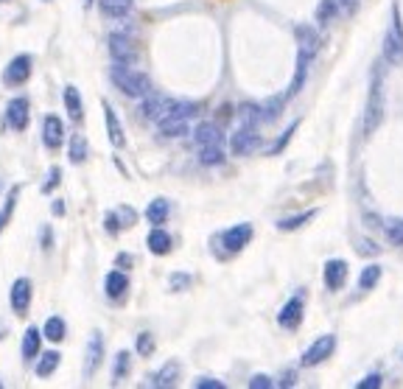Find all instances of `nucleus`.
<instances>
[{
	"instance_id": "obj_54",
	"label": "nucleus",
	"mask_w": 403,
	"mask_h": 389,
	"mask_svg": "<svg viewBox=\"0 0 403 389\" xmlns=\"http://www.w3.org/2000/svg\"><path fill=\"white\" fill-rule=\"evenodd\" d=\"M336 3H339V8H347V11H350V8H356L359 0H336Z\"/></svg>"
},
{
	"instance_id": "obj_9",
	"label": "nucleus",
	"mask_w": 403,
	"mask_h": 389,
	"mask_svg": "<svg viewBox=\"0 0 403 389\" xmlns=\"http://www.w3.org/2000/svg\"><path fill=\"white\" fill-rule=\"evenodd\" d=\"M303 313H306V297H303V292H300V294H294V297L280 309L277 325L286 328V330H297L300 322H303Z\"/></svg>"
},
{
	"instance_id": "obj_33",
	"label": "nucleus",
	"mask_w": 403,
	"mask_h": 389,
	"mask_svg": "<svg viewBox=\"0 0 403 389\" xmlns=\"http://www.w3.org/2000/svg\"><path fill=\"white\" fill-rule=\"evenodd\" d=\"M239 121H241V126H260L263 124V115H260V104H241L239 107Z\"/></svg>"
},
{
	"instance_id": "obj_1",
	"label": "nucleus",
	"mask_w": 403,
	"mask_h": 389,
	"mask_svg": "<svg viewBox=\"0 0 403 389\" xmlns=\"http://www.w3.org/2000/svg\"><path fill=\"white\" fill-rule=\"evenodd\" d=\"M193 143L199 152L202 165H222L224 162V140H222V129L213 121H202L193 126Z\"/></svg>"
},
{
	"instance_id": "obj_32",
	"label": "nucleus",
	"mask_w": 403,
	"mask_h": 389,
	"mask_svg": "<svg viewBox=\"0 0 403 389\" xmlns=\"http://www.w3.org/2000/svg\"><path fill=\"white\" fill-rule=\"evenodd\" d=\"M160 135L162 138H182V135H188V121H182V118H162L160 124Z\"/></svg>"
},
{
	"instance_id": "obj_49",
	"label": "nucleus",
	"mask_w": 403,
	"mask_h": 389,
	"mask_svg": "<svg viewBox=\"0 0 403 389\" xmlns=\"http://www.w3.org/2000/svg\"><path fill=\"white\" fill-rule=\"evenodd\" d=\"M188 283H191L188 275H174V277H171V289H185Z\"/></svg>"
},
{
	"instance_id": "obj_44",
	"label": "nucleus",
	"mask_w": 403,
	"mask_h": 389,
	"mask_svg": "<svg viewBox=\"0 0 403 389\" xmlns=\"http://www.w3.org/2000/svg\"><path fill=\"white\" fill-rule=\"evenodd\" d=\"M193 387H196V389H224L227 384H224V381H219V378L202 376V378H196V381H193Z\"/></svg>"
},
{
	"instance_id": "obj_53",
	"label": "nucleus",
	"mask_w": 403,
	"mask_h": 389,
	"mask_svg": "<svg viewBox=\"0 0 403 389\" xmlns=\"http://www.w3.org/2000/svg\"><path fill=\"white\" fill-rule=\"evenodd\" d=\"M230 115H233V112H230V107H222V109H219V121H222V124H224V121H230Z\"/></svg>"
},
{
	"instance_id": "obj_50",
	"label": "nucleus",
	"mask_w": 403,
	"mask_h": 389,
	"mask_svg": "<svg viewBox=\"0 0 403 389\" xmlns=\"http://www.w3.org/2000/svg\"><path fill=\"white\" fill-rule=\"evenodd\" d=\"M51 213H54V216H65V202H62V199H54Z\"/></svg>"
},
{
	"instance_id": "obj_42",
	"label": "nucleus",
	"mask_w": 403,
	"mask_h": 389,
	"mask_svg": "<svg viewBox=\"0 0 403 389\" xmlns=\"http://www.w3.org/2000/svg\"><path fill=\"white\" fill-rule=\"evenodd\" d=\"M387 235L395 246H403V222H390L387 225Z\"/></svg>"
},
{
	"instance_id": "obj_6",
	"label": "nucleus",
	"mask_w": 403,
	"mask_h": 389,
	"mask_svg": "<svg viewBox=\"0 0 403 389\" xmlns=\"http://www.w3.org/2000/svg\"><path fill=\"white\" fill-rule=\"evenodd\" d=\"M31 71H34V59H31L28 54H20V56H14V59L6 65L3 81H6L8 87H20V84H25V81L31 78Z\"/></svg>"
},
{
	"instance_id": "obj_48",
	"label": "nucleus",
	"mask_w": 403,
	"mask_h": 389,
	"mask_svg": "<svg viewBox=\"0 0 403 389\" xmlns=\"http://www.w3.org/2000/svg\"><path fill=\"white\" fill-rule=\"evenodd\" d=\"M378 249H381V246H375V244L367 241V238L359 241V252H361V255H378Z\"/></svg>"
},
{
	"instance_id": "obj_25",
	"label": "nucleus",
	"mask_w": 403,
	"mask_h": 389,
	"mask_svg": "<svg viewBox=\"0 0 403 389\" xmlns=\"http://www.w3.org/2000/svg\"><path fill=\"white\" fill-rule=\"evenodd\" d=\"M42 336H45L48 342H54V345L65 342V336H68V325H65V319H62V316H48V319H45V325H42Z\"/></svg>"
},
{
	"instance_id": "obj_12",
	"label": "nucleus",
	"mask_w": 403,
	"mask_h": 389,
	"mask_svg": "<svg viewBox=\"0 0 403 389\" xmlns=\"http://www.w3.org/2000/svg\"><path fill=\"white\" fill-rule=\"evenodd\" d=\"M311 59H314V54H308V51H300V48H297V71H294V78H291L289 90L283 92L289 101H291V98H297V95H300V90L306 87V81H308V68H311Z\"/></svg>"
},
{
	"instance_id": "obj_52",
	"label": "nucleus",
	"mask_w": 403,
	"mask_h": 389,
	"mask_svg": "<svg viewBox=\"0 0 403 389\" xmlns=\"http://www.w3.org/2000/svg\"><path fill=\"white\" fill-rule=\"evenodd\" d=\"M40 238H42V244H45V249H51V227H45V230L40 233Z\"/></svg>"
},
{
	"instance_id": "obj_31",
	"label": "nucleus",
	"mask_w": 403,
	"mask_h": 389,
	"mask_svg": "<svg viewBox=\"0 0 403 389\" xmlns=\"http://www.w3.org/2000/svg\"><path fill=\"white\" fill-rule=\"evenodd\" d=\"M90 155V143H87V138L84 135H71V146H68V157H71V162L73 165H81L84 160Z\"/></svg>"
},
{
	"instance_id": "obj_43",
	"label": "nucleus",
	"mask_w": 403,
	"mask_h": 389,
	"mask_svg": "<svg viewBox=\"0 0 403 389\" xmlns=\"http://www.w3.org/2000/svg\"><path fill=\"white\" fill-rule=\"evenodd\" d=\"M381 384H384L381 373H370V376H364V378L356 384V389H378Z\"/></svg>"
},
{
	"instance_id": "obj_41",
	"label": "nucleus",
	"mask_w": 403,
	"mask_h": 389,
	"mask_svg": "<svg viewBox=\"0 0 403 389\" xmlns=\"http://www.w3.org/2000/svg\"><path fill=\"white\" fill-rule=\"evenodd\" d=\"M17 193H20V188H11V193H8V199H6V208H3V213H0V233H3V225L8 222V216H11V210H14Z\"/></svg>"
},
{
	"instance_id": "obj_27",
	"label": "nucleus",
	"mask_w": 403,
	"mask_h": 389,
	"mask_svg": "<svg viewBox=\"0 0 403 389\" xmlns=\"http://www.w3.org/2000/svg\"><path fill=\"white\" fill-rule=\"evenodd\" d=\"M168 213H171L168 199H155V202H149V208H146V222H149L152 227H160V225H165Z\"/></svg>"
},
{
	"instance_id": "obj_46",
	"label": "nucleus",
	"mask_w": 403,
	"mask_h": 389,
	"mask_svg": "<svg viewBox=\"0 0 403 389\" xmlns=\"http://www.w3.org/2000/svg\"><path fill=\"white\" fill-rule=\"evenodd\" d=\"M272 387H275V381L269 376H263V373H258V376L249 378V389H272Z\"/></svg>"
},
{
	"instance_id": "obj_51",
	"label": "nucleus",
	"mask_w": 403,
	"mask_h": 389,
	"mask_svg": "<svg viewBox=\"0 0 403 389\" xmlns=\"http://www.w3.org/2000/svg\"><path fill=\"white\" fill-rule=\"evenodd\" d=\"M132 263H135L132 255H118V266H132Z\"/></svg>"
},
{
	"instance_id": "obj_4",
	"label": "nucleus",
	"mask_w": 403,
	"mask_h": 389,
	"mask_svg": "<svg viewBox=\"0 0 403 389\" xmlns=\"http://www.w3.org/2000/svg\"><path fill=\"white\" fill-rule=\"evenodd\" d=\"M384 59L392 62V65H401L403 62V25L398 8H392V25H390V31L384 37Z\"/></svg>"
},
{
	"instance_id": "obj_35",
	"label": "nucleus",
	"mask_w": 403,
	"mask_h": 389,
	"mask_svg": "<svg viewBox=\"0 0 403 389\" xmlns=\"http://www.w3.org/2000/svg\"><path fill=\"white\" fill-rule=\"evenodd\" d=\"M196 112H199V107H196V104H191V101H171V104H168V115H171V118L191 121ZM168 115H165V118H168Z\"/></svg>"
},
{
	"instance_id": "obj_26",
	"label": "nucleus",
	"mask_w": 403,
	"mask_h": 389,
	"mask_svg": "<svg viewBox=\"0 0 403 389\" xmlns=\"http://www.w3.org/2000/svg\"><path fill=\"white\" fill-rule=\"evenodd\" d=\"M95 3H98L101 14L109 17V20H121V17H126L129 8H132V0H95Z\"/></svg>"
},
{
	"instance_id": "obj_45",
	"label": "nucleus",
	"mask_w": 403,
	"mask_h": 389,
	"mask_svg": "<svg viewBox=\"0 0 403 389\" xmlns=\"http://www.w3.org/2000/svg\"><path fill=\"white\" fill-rule=\"evenodd\" d=\"M59 176H62V171H59V168L54 165V168L48 171V179L42 182V193H51V191H54V188L59 185Z\"/></svg>"
},
{
	"instance_id": "obj_21",
	"label": "nucleus",
	"mask_w": 403,
	"mask_h": 389,
	"mask_svg": "<svg viewBox=\"0 0 403 389\" xmlns=\"http://www.w3.org/2000/svg\"><path fill=\"white\" fill-rule=\"evenodd\" d=\"M23 359L25 361H31V359H37L40 356V350H42V330L40 328H25V333H23Z\"/></svg>"
},
{
	"instance_id": "obj_2",
	"label": "nucleus",
	"mask_w": 403,
	"mask_h": 389,
	"mask_svg": "<svg viewBox=\"0 0 403 389\" xmlns=\"http://www.w3.org/2000/svg\"><path fill=\"white\" fill-rule=\"evenodd\" d=\"M109 81L115 84V90H121L124 95L129 98H143L146 92H152V81L146 73L135 71L132 65H121V62H112L109 68Z\"/></svg>"
},
{
	"instance_id": "obj_16",
	"label": "nucleus",
	"mask_w": 403,
	"mask_h": 389,
	"mask_svg": "<svg viewBox=\"0 0 403 389\" xmlns=\"http://www.w3.org/2000/svg\"><path fill=\"white\" fill-rule=\"evenodd\" d=\"M101 359H104V336H101V330H92V336H90V342H87L84 373H87V376H95L98 367H101Z\"/></svg>"
},
{
	"instance_id": "obj_5",
	"label": "nucleus",
	"mask_w": 403,
	"mask_h": 389,
	"mask_svg": "<svg viewBox=\"0 0 403 389\" xmlns=\"http://www.w3.org/2000/svg\"><path fill=\"white\" fill-rule=\"evenodd\" d=\"M336 336L333 333H325L320 336L317 342H311V347L303 353V359H300V364L303 367H317V364H323L325 359H330L333 356V350H336Z\"/></svg>"
},
{
	"instance_id": "obj_22",
	"label": "nucleus",
	"mask_w": 403,
	"mask_h": 389,
	"mask_svg": "<svg viewBox=\"0 0 403 389\" xmlns=\"http://www.w3.org/2000/svg\"><path fill=\"white\" fill-rule=\"evenodd\" d=\"M126 289H129V277H126L124 272H109V275L104 277V292H107V297L118 300V297L126 294Z\"/></svg>"
},
{
	"instance_id": "obj_20",
	"label": "nucleus",
	"mask_w": 403,
	"mask_h": 389,
	"mask_svg": "<svg viewBox=\"0 0 403 389\" xmlns=\"http://www.w3.org/2000/svg\"><path fill=\"white\" fill-rule=\"evenodd\" d=\"M176 381H179V364H176V361H168V364H162L160 370L149 378V387L168 389V387H176Z\"/></svg>"
},
{
	"instance_id": "obj_47",
	"label": "nucleus",
	"mask_w": 403,
	"mask_h": 389,
	"mask_svg": "<svg viewBox=\"0 0 403 389\" xmlns=\"http://www.w3.org/2000/svg\"><path fill=\"white\" fill-rule=\"evenodd\" d=\"M294 384H297V373H294V370H286V373L280 376V381H277V387H283V389L294 387Z\"/></svg>"
},
{
	"instance_id": "obj_7",
	"label": "nucleus",
	"mask_w": 403,
	"mask_h": 389,
	"mask_svg": "<svg viewBox=\"0 0 403 389\" xmlns=\"http://www.w3.org/2000/svg\"><path fill=\"white\" fill-rule=\"evenodd\" d=\"M260 146V132L258 126H239L236 135L230 138V149L236 157H249Z\"/></svg>"
},
{
	"instance_id": "obj_39",
	"label": "nucleus",
	"mask_w": 403,
	"mask_h": 389,
	"mask_svg": "<svg viewBox=\"0 0 403 389\" xmlns=\"http://www.w3.org/2000/svg\"><path fill=\"white\" fill-rule=\"evenodd\" d=\"M297 129H300V121H294V124H291V126H289V129H286V132H283V135H280V140H277V143H275V146H272V155H280V152H283V149H286V143H289V140H291V135H294V132H297Z\"/></svg>"
},
{
	"instance_id": "obj_40",
	"label": "nucleus",
	"mask_w": 403,
	"mask_h": 389,
	"mask_svg": "<svg viewBox=\"0 0 403 389\" xmlns=\"http://www.w3.org/2000/svg\"><path fill=\"white\" fill-rule=\"evenodd\" d=\"M138 353L140 356H152L155 353V336L152 333H140L138 336Z\"/></svg>"
},
{
	"instance_id": "obj_29",
	"label": "nucleus",
	"mask_w": 403,
	"mask_h": 389,
	"mask_svg": "<svg viewBox=\"0 0 403 389\" xmlns=\"http://www.w3.org/2000/svg\"><path fill=\"white\" fill-rule=\"evenodd\" d=\"M314 216H317V210H303V213H297V216H286V219L277 222V230H280V233H294V230H300L303 225H308Z\"/></svg>"
},
{
	"instance_id": "obj_24",
	"label": "nucleus",
	"mask_w": 403,
	"mask_h": 389,
	"mask_svg": "<svg viewBox=\"0 0 403 389\" xmlns=\"http://www.w3.org/2000/svg\"><path fill=\"white\" fill-rule=\"evenodd\" d=\"M62 98H65V109H68V118L79 124L81 118H84V107H81V92L76 90V87H73V84H68V87H65V92H62Z\"/></svg>"
},
{
	"instance_id": "obj_37",
	"label": "nucleus",
	"mask_w": 403,
	"mask_h": 389,
	"mask_svg": "<svg viewBox=\"0 0 403 389\" xmlns=\"http://www.w3.org/2000/svg\"><path fill=\"white\" fill-rule=\"evenodd\" d=\"M129 364H132V356H129L126 350H121V353L115 356V370H112V378H115V381H124V378H126V373H129Z\"/></svg>"
},
{
	"instance_id": "obj_55",
	"label": "nucleus",
	"mask_w": 403,
	"mask_h": 389,
	"mask_svg": "<svg viewBox=\"0 0 403 389\" xmlns=\"http://www.w3.org/2000/svg\"><path fill=\"white\" fill-rule=\"evenodd\" d=\"M90 3H92V0H84V6H90Z\"/></svg>"
},
{
	"instance_id": "obj_8",
	"label": "nucleus",
	"mask_w": 403,
	"mask_h": 389,
	"mask_svg": "<svg viewBox=\"0 0 403 389\" xmlns=\"http://www.w3.org/2000/svg\"><path fill=\"white\" fill-rule=\"evenodd\" d=\"M107 48H109V56L112 62H121V65H132L138 59V48L129 37L124 34H109L107 37Z\"/></svg>"
},
{
	"instance_id": "obj_18",
	"label": "nucleus",
	"mask_w": 403,
	"mask_h": 389,
	"mask_svg": "<svg viewBox=\"0 0 403 389\" xmlns=\"http://www.w3.org/2000/svg\"><path fill=\"white\" fill-rule=\"evenodd\" d=\"M104 126H107L109 143H112L115 149H124V146H126V135H124V126H121V121H118V112H115L109 104H104Z\"/></svg>"
},
{
	"instance_id": "obj_38",
	"label": "nucleus",
	"mask_w": 403,
	"mask_h": 389,
	"mask_svg": "<svg viewBox=\"0 0 403 389\" xmlns=\"http://www.w3.org/2000/svg\"><path fill=\"white\" fill-rule=\"evenodd\" d=\"M121 227H124V222H121L118 210H112V213H107V216H104V230H107L109 235H118L121 233Z\"/></svg>"
},
{
	"instance_id": "obj_28",
	"label": "nucleus",
	"mask_w": 403,
	"mask_h": 389,
	"mask_svg": "<svg viewBox=\"0 0 403 389\" xmlns=\"http://www.w3.org/2000/svg\"><path fill=\"white\" fill-rule=\"evenodd\" d=\"M286 95H275L269 98L266 104H260V115H263V124H275L280 115H283V107H286Z\"/></svg>"
},
{
	"instance_id": "obj_15",
	"label": "nucleus",
	"mask_w": 403,
	"mask_h": 389,
	"mask_svg": "<svg viewBox=\"0 0 403 389\" xmlns=\"http://www.w3.org/2000/svg\"><path fill=\"white\" fill-rule=\"evenodd\" d=\"M42 143L51 152H56L65 143V124L56 115H45V121H42Z\"/></svg>"
},
{
	"instance_id": "obj_10",
	"label": "nucleus",
	"mask_w": 403,
	"mask_h": 389,
	"mask_svg": "<svg viewBox=\"0 0 403 389\" xmlns=\"http://www.w3.org/2000/svg\"><path fill=\"white\" fill-rule=\"evenodd\" d=\"M28 118H31L28 98H23V95L11 98V101H8V107H6V124H8V129L23 132V129L28 126Z\"/></svg>"
},
{
	"instance_id": "obj_23",
	"label": "nucleus",
	"mask_w": 403,
	"mask_h": 389,
	"mask_svg": "<svg viewBox=\"0 0 403 389\" xmlns=\"http://www.w3.org/2000/svg\"><path fill=\"white\" fill-rule=\"evenodd\" d=\"M146 246H149V252H155V255H168L171 246H174V238L165 233L162 227H152V233L146 238Z\"/></svg>"
},
{
	"instance_id": "obj_11",
	"label": "nucleus",
	"mask_w": 403,
	"mask_h": 389,
	"mask_svg": "<svg viewBox=\"0 0 403 389\" xmlns=\"http://www.w3.org/2000/svg\"><path fill=\"white\" fill-rule=\"evenodd\" d=\"M168 98H162L160 92H146L143 101H140V118L143 121H152V124H160L162 118L168 115Z\"/></svg>"
},
{
	"instance_id": "obj_17",
	"label": "nucleus",
	"mask_w": 403,
	"mask_h": 389,
	"mask_svg": "<svg viewBox=\"0 0 403 389\" xmlns=\"http://www.w3.org/2000/svg\"><path fill=\"white\" fill-rule=\"evenodd\" d=\"M249 241H252V225H249V222L236 225V227L224 230V235H222V244H224L230 252H241Z\"/></svg>"
},
{
	"instance_id": "obj_13",
	"label": "nucleus",
	"mask_w": 403,
	"mask_h": 389,
	"mask_svg": "<svg viewBox=\"0 0 403 389\" xmlns=\"http://www.w3.org/2000/svg\"><path fill=\"white\" fill-rule=\"evenodd\" d=\"M8 303H11V311L14 313L28 311V306H31V280H28V277H17V280L11 283Z\"/></svg>"
},
{
	"instance_id": "obj_3",
	"label": "nucleus",
	"mask_w": 403,
	"mask_h": 389,
	"mask_svg": "<svg viewBox=\"0 0 403 389\" xmlns=\"http://www.w3.org/2000/svg\"><path fill=\"white\" fill-rule=\"evenodd\" d=\"M384 121V81L381 76H373L367 107H364V135H373Z\"/></svg>"
},
{
	"instance_id": "obj_14",
	"label": "nucleus",
	"mask_w": 403,
	"mask_h": 389,
	"mask_svg": "<svg viewBox=\"0 0 403 389\" xmlns=\"http://www.w3.org/2000/svg\"><path fill=\"white\" fill-rule=\"evenodd\" d=\"M347 261H342V258H330L327 263H325V286L330 289V292H339V289H344V283H347Z\"/></svg>"
},
{
	"instance_id": "obj_34",
	"label": "nucleus",
	"mask_w": 403,
	"mask_h": 389,
	"mask_svg": "<svg viewBox=\"0 0 403 389\" xmlns=\"http://www.w3.org/2000/svg\"><path fill=\"white\" fill-rule=\"evenodd\" d=\"M381 275H384V269H381L378 263H370V266H364V272L359 275V289H361V292H370L373 286H378Z\"/></svg>"
},
{
	"instance_id": "obj_36",
	"label": "nucleus",
	"mask_w": 403,
	"mask_h": 389,
	"mask_svg": "<svg viewBox=\"0 0 403 389\" xmlns=\"http://www.w3.org/2000/svg\"><path fill=\"white\" fill-rule=\"evenodd\" d=\"M339 14V3L336 0H320V8H317V23L320 25H330Z\"/></svg>"
},
{
	"instance_id": "obj_30",
	"label": "nucleus",
	"mask_w": 403,
	"mask_h": 389,
	"mask_svg": "<svg viewBox=\"0 0 403 389\" xmlns=\"http://www.w3.org/2000/svg\"><path fill=\"white\" fill-rule=\"evenodd\" d=\"M59 361H62V356H59L56 350H48V353H42V356H40V361H37L34 373H37L40 378H48V376H54V373H56Z\"/></svg>"
},
{
	"instance_id": "obj_19",
	"label": "nucleus",
	"mask_w": 403,
	"mask_h": 389,
	"mask_svg": "<svg viewBox=\"0 0 403 389\" xmlns=\"http://www.w3.org/2000/svg\"><path fill=\"white\" fill-rule=\"evenodd\" d=\"M294 37H297V48H300V51H308V54H317V51H320V34H317L314 25L300 23V25L294 28Z\"/></svg>"
}]
</instances>
